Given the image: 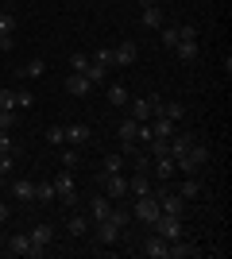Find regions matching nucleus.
Segmentation results:
<instances>
[{
	"label": "nucleus",
	"instance_id": "obj_8",
	"mask_svg": "<svg viewBox=\"0 0 232 259\" xmlns=\"http://www.w3.org/2000/svg\"><path fill=\"white\" fill-rule=\"evenodd\" d=\"M27 240H31V259H39L47 248H51V240H55V228L39 221V225H35L31 232H27Z\"/></svg>",
	"mask_w": 232,
	"mask_h": 259
},
{
	"label": "nucleus",
	"instance_id": "obj_30",
	"mask_svg": "<svg viewBox=\"0 0 232 259\" xmlns=\"http://www.w3.org/2000/svg\"><path fill=\"white\" fill-rule=\"evenodd\" d=\"M35 201L51 205V201H55V182H35Z\"/></svg>",
	"mask_w": 232,
	"mask_h": 259
},
{
	"label": "nucleus",
	"instance_id": "obj_35",
	"mask_svg": "<svg viewBox=\"0 0 232 259\" xmlns=\"http://www.w3.org/2000/svg\"><path fill=\"white\" fill-rule=\"evenodd\" d=\"M89 58L101 66H112V47H97V54H89Z\"/></svg>",
	"mask_w": 232,
	"mask_h": 259
},
{
	"label": "nucleus",
	"instance_id": "obj_19",
	"mask_svg": "<svg viewBox=\"0 0 232 259\" xmlns=\"http://www.w3.org/2000/svg\"><path fill=\"white\" fill-rule=\"evenodd\" d=\"M89 140H93V128H89V124H66V143H74V147H85Z\"/></svg>",
	"mask_w": 232,
	"mask_h": 259
},
{
	"label": "nucleus",
	"instance_id": "obj_28",
	"mask_svg": "<svg viewBox=\"0 0 232 259\" xmlns=\"http://www.w3.org/2000/svg\"><path fill=\"white\" fill-rule=\"evenodd\" d=\"M20 124V108H0V132H12Z\"/></svg>",
	"mask_w": 232,
	"mask_h": 259
},
{
	"label": "nucleus",
	"instance_id": "obj_36",
	"mask_svg": "<svg viewBox=\"0 0 232 259\" xmlns=\"http://www.w3.org/2000/svg\"><path fill=\"white\" fill-rule=\"evenodd\" d=\"M0 155H16V140L8 132H0Z\"/></svg>",
	"mask_w": 232,
	"mask_h": 259
},
{
	"label": "nucleus",
	"instance_id": "obj_29",
	"mask_svg": "<svg viewBox=\"0 0 232 259\" xmlns=\"http://www.w3.org/2000/svg\"><path fill=\"white\" fill-rule=\"evenodd\" d=\"M47 143H51V147H62V143H66V124H51V128H47Z\"/></svg>",
	"mask_w": 232,
	"mask_h": 259
},
{
	"label": "nucleus",
	"instance_id": "obj_39",
	"mask_svg": "<svg viewBox=\"0 0 232 259\" xmlns=\"http://www.w3.org/2000/svg\"><path fill=\"white\" fill-rule=\"evenodd\" d=\"M16 47V39H12V31H0V51H12Z\"/></svg>",
	"mask_w": 232,
	"mask_h": 259
},
{
	"label": "nucleus",
	"instance_id": "obj_25",
	"mask_svg": "<svg viewBox=\"0 0 232 259\" xmlns=\"http://www.w3.org/2000/svg\"><path fill=\"white\" fill-rule=\"evenodd\" d=\"M174 194H178V197H182V201H194V197H198V194H201V182H198V178H194V174H186V182L178 186Z\"/></svg>",
	"mask_w": 232,
	"mask_h": 259
},
{
	"label": "nucleus",
	"instance_id": "obj_38",
	"mask_svg": "<svg viewBox=\"0 0 232 259\" xmlns=\"http://www.w3.org/2000/svg\"><path fill=\"white\" fill-rule=\"evenodd\" d=\"M31 105V93H27V89H16V108H27Z\"/></svg>",
	"mask_w": 232,
	"mask_h": 259
},
{
	"label": "nucleus",
	"instance_id": "obj_9",
	"mask_svg": "<svg viewBox=\"0 0 232 259\" xmlns=\"http://www.w3.org/2000/svg\"><path fill=\"white\" fill-rule=\"evenodd\" d=\"M140 251H144L147 259H170V244H166L159 232H147V236L140 240Z\"/></svg>",
	"mask_w": 232,
	"mask_h": 259
},
{
	"label": "nucleus",
	"instance_id": "obj_42",
	"mask_svg": "<svg viewBox=\"0 0 232 259\" xmlns=\"http://www.w3.org/2000/svg\"><path fill=\"white\" fill-rule=\"evenodd\" d=\"M4 221H8V205H4V201H0V225H4Z\"/></svg>",
	"mask_w": 232,
	"mask_h": 259
},
{
	"label": "nucleus",
	"instance_id": "obj_3",
	"mask_svg": "<svg viewBox=\"0 0 232 259\" xmlns=\"http://www.w3.org/2000/svg\"><path fill=\"white\" fill-rule=\"evenodd\" d=\"M151 232H159L166 244H174V240L186 236V225H182V217H166V213H159V217H155V225H151Z\"/></svg>",
	"mask_w": 232,
	"mask_h": 259
},
{
	"label": "nucleus",
	"instance_id": "obj_32",
	"mask_svg": "<svg viewBox=\"0 0 232 259\" xmlns=\"http://www.w3.org/2000/svg\"><path fill=\"white\" fill-rule=\"evenodd\" d=\"M43 74H47V62H43V58H35V62H27L20 70V77H27V81H31V77H43Z\"/></svg>",
	"mask_w": 232,
	"mask_h": 259
},
{
	"label": "nucleus",
	"instance_id": "obj_40",
	"mask_svg": "<svg viewBox=\"0 0 232 259\" xmlns=\"http://www.w3.org/2000/svg\"><path fill=\"white\" fill-rule=\"evenodd\" d=\"M12 166H16V159H12V155H0V174H12Z\"/></svg>",
	"mask_w": 232,
	"mask_h": 259
},
{
	"label": "nucleus",
	"instance_id": "obj_16",
	"mask_svg": "<svg viewBox=\"0 0 232 259\" xmlns=\"http://www.w3.org/2000/svg\"><path fill=\"white\" fill-rule=\"evenodd\" d=\"M8 190H12L16 201H23V205H31V201H35V182H31V178H16Z\"/></svg>",
	"mask_w": 232,
	"mask_h": 259
},
{
	"label": "nucleus",
	"instance_id": "obj_23",
	"mask_svg": "<svg viewBox=\"0 0 232 259\" xmlns=\"http://www.w3.org/2000/svg\"><path fill=\"white\" fill-rule=\"evenodd\" d=\"M151 190H155V186H151V178H147L144 170L128 178V194H132V197H144V194H151Z\"/></svg>",
	"mask_w": 232,
	"mask_h": 259
},
{
	"label": "nucleus",
	"instance_id": "obj_27",
	"mask_svg": "<svg viewBox=\"0 0 232 259\" xmlns=\"http://www.w3.org/2000/svg\"><path fill=\"white\" fill-rule=\"evenodd\" d=\"M109 221H112L116 228H128V225H132V209H124V205H112Z\"/></svg>",
	"mask_w": 232,
	"mask_h": 259
},
{
	"label": "nucleus",
	"instance_id": "obj_37",
	"mask_svg": "<svg viewBox=\"0 0 232 259\" xmlns=\"http://www.w3.org/2000/svg\"><path fill=\"white\" fill-rule=\"evenodd\" d=\"M159 31H163V43H166V47H174V43H178V23H170V27H159Z\"/></svg>",
	"mask_w": 232,
	"mask_h": 259
},
{
	"label": "nucleus",
	"instance_id": "obj_34",
	"mask_svg": "<svg viewBox=\"0 0 232 259\" xmlns=\"http://www.w3.org/2000/svg\"><path fill=\"white\" fill-rule=\"evenodd\" d=\"M77 162H81V151H74V147H66V151H62V170H74Z\"/></svg>",
	"mask_w": 232,
	"mask_h": 259
},
{
	"label": "nucleus",
	"instance_id": "obj_6",
	"mask_svg": "<svg viewBox=\"0 0 232 259\" xmlns=\"http://www.w3.org/2000/svg\"><path fill=\"white\" fill-rule=\"evenodd\" d=\"M89 232H93V244H97V248H112V244L124 240V228H116L112 221H93Z\"/></svg>",
	"mask_w": 232,
	"mask_h": 259
},
{
	"label": "nucleus",
	"instance_id": "obj_4",
	"mask_svg": "<svg viewBox=\"0 0 232 259\" xmlns=\"http://www.w3.org/2000/svg\"><path fill=\"white\" fill-rule=\"evenodd\" d=\"M159 105H163V97H159V93H147V97L128 101V108H132V120H140V124H147L151 116H159Z\"/></svg>",
	"mask_w": 232,
	"mask_h": 259
},
{
	"label": "nucleus",
	"instance_id": "obj_31",
	"mask_svg": "<svg viewBox=\"0 0 232 259\" xmlns=\"http://www.w3.org/2000/svg\"><path fill=\"white\" fill-rule=\"evenodd\" d=\"M85 77L93 81V85H101V81L109 77V66H101V62H93V58H89V70H85Z\"/></svg>",
	"mask_w": 232,
	"mask_h": 259
},
{
	"label": "nucleus",
	"instance_id": "obj_5",
	"mask_svg": "<svg viewBox=\"0 0 232 259\" xmlns=\"http://www.w3.org/2000/svg\"><path fill=\"white\" fill-rule=\"evenodd\" d=\"M97 186H101V194H109L112 201H124L128 197V174H97Z\"/></svg>",
	"mask_w": 232,
	"mask_h": 259
},
{
	"label": "nucleus",
	"instance_id": "obj_41",
	"mask_svg": "<svg viewBox=\"0 0 232 259\" xmlns=\"http://www.w3.org/2000/svg\"><path fill=\"white\" fill-rule=\"evenodd\" d=\"M0 31H16V20H12V16H0Z\"/></svg>",
	"mask_w": 232,
	"mask_h": 259
},
{
	"label": "nucleus",
	"instance_id": "obj_33",
	"mask_svg": "<svg viewBox=\"0 0 232 259\" xmlns=\"http://www.w3.org/2000/svg\"><path fill=\"white\" fill-rule=\"evenodd\" d=\"M85 70H89V54H81V51L70 54V74H85Z\"/></svg>",
	"mask_w": 232,
	"mask_h": 259
},
{
	"label": "nucleus",
	"instance_id": "obj_43",
	"mask_svg": "<svg viewBox=\"0 0 232 259\" xmlns=\"http://www.w3.org/2000/svg\"><path fill=\"white\" fill-rule=\"evenodd\" d=\"M4 186H8V174H0V190H4Z\"/></svg>",
	"mask_w": 232,
	"mask_h": 259
},
{
	"label": "nucleus",
	"instance_id": "obj_15",
	"mask_svg": "<svg viewBox=\"0 0 232 259\" xmlns=\"http://www.w3.org/2000/svg\"><path fill=\"white\" fill-rule=\"evenodd\" d=\"M151 170H155V178H159V182H170V178L178 174V166H174V159H170V155H159V159H151Z\"/></svg>",
	"mask_w": 232,
	"mask_h": 259
},
{
	"label": "nucleus",
	"instance_id": "obj_2",
	"mask_svg": "<svg viewBox=\"0 0 232 259\" xmlns=\"http://www.w3.org/2000/svg\"><path fill=\"white\" fill-rule=\"evenodd\" d=\"M55 201H62L66 209H74L77 205V186H74V170H58L55 178Z\"/></svg>",
	"mask_w": 232,
	"mask_h": 259
},
{
	"label": "nucleus",
	"instance_id": "obj_12",
	"mask_svg": "<svg viewBox=\"0 0 232 259\" xmlns=\"http://www.w3.org/2000/svg\"><path fill=\"white\" fill-rule=\"evenodd\" d=\"M135 54H140V47H135L132 39H120V43L112 47V66H132Z\"/></svg>",
	"mask_w": 232,
	"mask_h": 259
},
{
	"label": "nucleus",
	"instance_id": "obj_14",
	"mask_svg": "<svg viewBox=\"0 0 232 259\" xmlns=\"http://www.w3.org/2000/svg\"><path fill=\"white\" fill-rule=\"evenodd\" d=\"M170 51H174L182 62H198V35H186V39H178Z\"/></svg>",
	"mask_w": 232,
	"mask_h": 259
},
{
	"label": "nucleus",
	"instance_id": "obj_22",
	"mask_svg": "<svg viewBox=\"0 0 232 259\" xmlns=\"http://www.w3.org/2000/svg\"><path fill=\"white\" fill-rule=\"evenodd\" d=\"M105 97H109V105H116V108H128L132 93H128V85H120V81H112V85L105 89Z\"/></svg>",
	"mask_w": 232,
	"mask_h": 259
},
{
	"label": "nucleus",
	"instance_id": "obj_13",
	"mask_svg": "<svg viewBox=\"0 0 232 259\" xmlns=\"http://www.w3.org/2000/svg\"><path fill=\"white\" fill-rule=\"evenodd\" d=\"M89 228H93V217H85V213H74V209H70V217H66V232L70 236H89Z\"/></svg>",
	"mask_w": 232,
	"mask_h": 259
},
{
	"label": "nucleus",
	"instance_id": "obj_1",
	"mask_svg": "<svg viewBox=\"0 0 232 259\" xmlns=\"http://www.w3.org/2000/svg\"><path fill=\"white\" fill-rule=\"evenodd\" d=\"M205 162H209V147H205V143H190V151L178 155L174 166H178V174H198Z\"/></svg>",
	"mask_w": 232,
	"mask_h": 259
},
{
	"label": "nucleus",
	"instance_id": "obj_11",
	"mask_svg": "<svg viewBox=\"0 0 232 259\" xmlns=\"http://www.w3.org/2000/svg\"><path fill=\"white\" fill-rule=\"evenodd\" d=\"M135 132H140V120H132V116H128L120 128H116V140H120V151H124V155L135 151Z\"/></svg>",
	"mask_w": 232,
	"mask_h": 259
},
{
	"label": "nucleus",
	"instance_id": "obj_21",
	"mask_svg": "<svg viewBox=\"0 0 232 259\" xmlns=\"http://www.w3.org/2000/svg\"><path fill=\"white\" fill-rule=\"evenodd\" d=\"M4 248H8V255H31V240H27V232H12Z\"/></svg>",
	"mask_w": 232,
	"mask_h": 259
},
{
	"label": "nucleus",
	"instance_id": "obj_20",
	"mask_svg": "<svg viewBox=\"0 0 232 259\" xmlns=\"http://www.w3.org/2000/svg\"><path fill=\"white\" fill-rule=\"evenodd\" d=\"M66 89L74 97H89V93H93V81H89L85 74H66Z\"/></svg>",
	"mask_w": 232,
	"mask_h": 259
},
{
	"label": "nucleus",
	"instance_id": "obj_24",
	"mask_svg": "<svg viewBox=\"0 0 232 259\" xmlns=\"http://www.w3.org/2000/svg\"><path fill=\"white\" fill-rule=\"evenodd\" d=\"M159 116H166V120H186V105H182V101H163V105H159Z\"/></svg>",
	"mask_w": 232,
	"mask_h": 259
},
{
	"label": "nucleus",
	"instance_id": "obj_7",
	"mask_svg": "<svg viewBox=\"0 0 232 259\" xmlns=\"http://www.w3.org/2000/svg\"><path fill=\"white\" fill-rule=\"evenodd\" d=\"M155 217H159V201H155V194H144V197H135V201H132V221H140V225L151 228Z\"/></svg>",
	"mask_w": 232,
	"mask_h": 259
},
{
	"label": "nucleus",
	"instance_id": "obj_10",
	"mask_svg": "<svg viewBox=\"0 0 232 259\" xmlns=\"http://www.w3.org/2000/svg\"><path fill=\"white\" fill-rule=\"evenodd\" d=\"M140 23L151 27V31H159V27H163V8H159L155 0H140Z\"/></svg>",
	"mask_w": 232,
	"mask_h": 259
},
{
	"label": "nucleus",
	"instance_id": "obj_18",
	"mask_svg": "<svg viewBox=\"0 0 232 259\" xmlns=\"http://www.w3.org/2000/svg\"><path fill=\"white\" fill-rule=\"evenodd\" d=\"M120 170H128V155H124V151L105 155V159H101V166H97V174H120Z\"/></svg>",
	"mask_w": 232,
	"mask_h": 259
},
{
	"label": "nucleus",
	"instance_id": "obj_17",
	"mask_svg": "<svg viewBox=\"0 0 232 259\" xmlns=\"http://www.w3.org/2000/svg\"><path fill=\"white\" fill-rule=\"evenodd\" d=\"M112 205H116V201H112L109 194H97V197H93V201H89V217H93V221H109Z\"/></svg>",
	"mask_w": 232,
	"mask_h": 259
},
{
	"label": "nucleus",
	"instance_id": "obj_26",
	"mask_svg": "<svg viewBox=\"0 0 232 259\" xmlns=\"http://www.w3.org/2000/svg\"><path fill=\"white\" fill-rule=\"evenodd\" d=\"M190 255H198V248H194V240H174L170 244V259H190Z\"/></svg>",
	"mask_w": 232,
	"mask_h": 259
}]
</instances>
